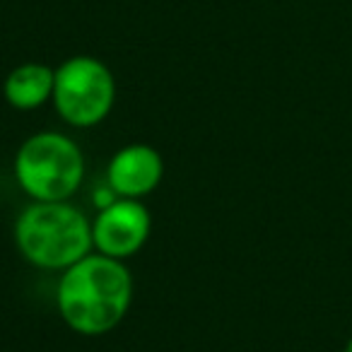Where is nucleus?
Returning <instances> with one entry per match:
<instances>
[{"label": "nucleus", "mask_w": 352, "mask_h": 352, "mask_svg": "<svg viewBox=\"0 0 352 352\" xmlns=\"http://www.w3.org/2000/svg\"><path fill=\"white\" fill-rule=\"evenodd\" d=\"M133 278L123 261L89 254L60 273L56 304L63 321L80 336H104L126 318Z\"/></svg>", "instance_id": "nucleus-1"}, {"label": "nucleus", "mask_w": 352, "mask_h": 352, "mask_svg": "<svg viewBox=\"0 0 352 352\" xmlns=\"http://www.w3.org/2000/svg\"><path fill=\"white\" fill-rule=\"evenodd\" d=\"M15 244L36 268L65 270L92 254V222L70 201H34L17 217Z\"/></svg>", "instance_id": "nucleus-2"}, {"label": "nucleus", "mask_w": 352, "mask_h": 352, "mask_svg": "<svg viewBox=\"0 0 352 352\" xmlns=\"http://www.w3.org/2000/svg\"><path fill=\"white\" fill-rule=\"evenodd\" d=\"M15 179L32 201H70L85 179L82 150L63 133H34L17 150Z\"/></svg>", "instance_id": "nucleus-3"}, {"label": "nucleus", "mask_w": 352, "mask_h": 352, "mask_svg": "<svg viewBox=\"0 0 352 352\" xmlns=\"http://www.w3.org/2000/svg\"><path fill=\"white\" fill-rule=\"evenodd\" d=\"M54 107L65 123L89 128L102 123L116 102V80L94 56H73L56 68Z\"/></svg>", "instance_id": "nucleus-4"}, {"label": "nucleus", "mask_w": 352, "mask_h": 352, "mask_svg": "<svg viewBox=\"0 0 352 352\" xmlns=\"http://www.w3.org/2000/svg\"><path fill=\"white\" fill-rule=\"evenodd\" d=\"M152 230L147 208L135 198H113L99 208L92 222V241L97 254L126 261L145 246Z\"/></svg>", "instance_id": "nucleus-5"}, {"label": "nucleus", "mask_w": 352, "mask_h": 352, "mask_svg": "<svg viewBox=\"0 0 352 352\" xmlns=\"http://www.w3.org/2000/svg\"><path fill=\"white\" fill-rule=\"evenodd\" d=\"M164 176L162 155L150 145H126L111 157L107 166L109 188L121 198H135L152 193Z\"/></svg>", "instance_id": "nucleus-6"}, {"label": "nucleus", "mask_w": 352, "mask_h": 352, "mask_svg": "<svg viewBox=\"0 0 352 352\" xmlns=\"http://www.w3.org/2000/svg\"><path fill=\"white\" fill-rule=\"evenodd\" d=\"M56 70L46 63H22L12 68L3 85L8 104L17 111H32V109L44 107L46 102L54 99Z\"/></svg>", "instance_id": "nucleus-7"}, {"label": "nucleus", "mask_w": 352, "mask_h": 352, "mask_svg": "<svg viewBox=\"0 0 352 352\" xmlns=\"http://www.w3.org/2000/svg\"><path fill=\"white\" fill-rule=\"evenodd\" d=\"M342 352H352V338L347 340V345H345V350H342Z\"/></svg>", "instance_id": "nucleus-8"}]
</instances>
